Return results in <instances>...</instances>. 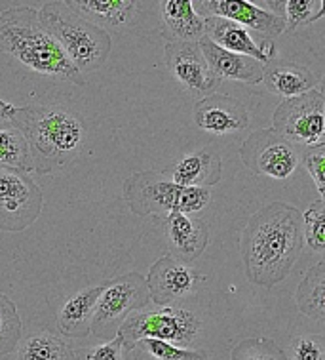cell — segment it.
I'll list each match as a JSON object with an SVG mask.
<instances>
[{"mask_svg": "<svg viewBox=\"0 0 325 360\" xmlns=\"http://www.w3.org/2000/svg\"><path fill=\"white\" fill-rule=\"evenodd\" d=\"M39 20L84 77L103 69L112 50L107 29L84 18L69 2H46L39 10Z\"/></svg>", "mask_w": 325, "mask_h": 360, "instance_id": "4", "label": "cell"}, {"mask_svg": "<svg viewBox=\"0 0 325 360\" xmlns=\"http://www.w3.org/2000/svg\"><path fill=\"white\" fill-rule=\"evenodd\" d=\"M0 170L33 172L29 143L12 120L0 122Z\"/></svg>", "mask_w": 325, "mask_h": 360, "instance_id": "25", "label": "cell"}, {"mask_svg": "<svg viewBox=\"0 0 325 360\" xmlns=\"http://www.w3.org/2000/svg\"><path fill=\"white\" fill-rule=\"evenodd\" d=\"M131 360H208L200 351H189L160 340H141L131 349Z\"/></svg>", "mask_w": 325, "mask_h": 360, "instance_id": "26", "label": "cell"}, {"mask_svg": "<svg viewBox=\"0 0 325 360\" xmlns=\"http://www.w3.org/2000/svg\"><path fill=\"white\" fill-rule=\"evenodd\" d=\"M101 292L103 286H88L67 297L58 311V328L61 335L71 340H84L91 334V321Z\"/></svg>", "mask_w": 325, "mask_h": 360, "instance_id": "18", "label": "cell"}, {"mask_svg": "<svg viewBox=\"0 0 325 360\" xmlns=\"http://www.w3.org/2000/svg\"><path fill=\"white\" fill-rule=\"evenodd\" d=\"M230 360H287V356L272 340L251 338L240 341L232 349Z\"/></svg>", "mask_w": 325, "mask_h": 360, "instance_id": "30", "label": "cell"}, {"mask_svg": "<svg viewBox=\"0 0 325 360\" xmlns=\"http://www.w3.org/2000/svg\"><path fill=\"white\" fill-rule=\"evenodd\" d=\"M69 4L103 29L130 25L137 13L135 0H72Z\"/></svg>", "mask_w": 325, "mask_h": 360, "instance_id": "22", "label": "cell"}, {"mask_svg": "<svg viewBox=\"0 0 325 360\" xmlns=\"http://www.w3.org/2000/svg\"><path fill=\"white\" fill-rule=\"evenodd\" d=\"M303 238L308 248L325 254V202L318 200L303 214Z\"/></svg>", "mask_w": 325, "mask_h": 360, "instance_id": "29", "label": "cell"}, {"mask_svg": "<svg viewBox=\"0 0 325 360\" xmlns=\"http://www.w3.org/2000/svg\"><path fill=\"white\" fill-rule=\"evenodd\" d=\"M196 126L213 136L238 134L249 126V112L238 99L223 94L206 96L194 105Z\"/></svg>", "mask_w": 325, "mask_h": 360, "instance_id": "13", "label": "cell"}, {"mask_svg": "<svg viewBox=\"0 0 325 360\" xmlns=\"http://www.w3.org/2000/svg\"><path fill=\"white\" fill-rule=\"evenodd\" d=\"M23 322L15 303L8 295L0 294V356L13 353L20 347Z\"/></svg>", "mask_w": 325, "mask_h": 360, "instance_id": "27", "label": "cell"}, {"mask_svg": "<svg viewBox=\"0 0 325 360\" xmlns=\"http://www.w3.org/2000/svg\"><path fill=\"white\" fill-rule=\"evenodd\" d=\"M126 349L120 340V335H114L112 340L90 345V347H80L74 351V360H128Z\"/></svg>", "mask_w": 325, "mask_h": 360, "instance_id": "31", "label": "cell"}, {"mask_svg": "<svg viewBox=\"0 0 325 360\" xmlns=\"http://www.w3.org/2000/svg\"><path fill=\"white\" fill-rule=\"evenodd\" d=\"M15 111H18V107L12 103H8L4 99H0V122H8V120H12L15 117Z\"/></svg>", "mask_w": 325, "mask_h": 360, "instance_id": "34", "label": "cell"}, {"mask_svg": "<svg viewBox=\"0 0 325 360\" xmlns=\"http://www.w3.org/2000/svg\"><path fill=\"white\" fill-rule=\"evenodd\" d=\"M198 46L202 50L209 69L221 80H234V82H244V84H260L263 82L265 65L257 59L223 50L208 37H204L198 42Z\"/></svg>", "mask_w": 325, "mask_h": 360, "instance_id": "17", "label": "cell"}, {"mask_svg": "<svg viewBox=\"0 0 325 360\" xmlns=\"http://www.w3.org/2000/svg\"><path fill=\"white\" fill-rule=\"evenodd\" d=\"M12 122L25 136L37 174H58L84 149V122L63 105L27 103L18 107Z\"/></svg>", "mask_w": 325, "mask_h": 360, "instance_id": "2", "label": "cell"}, {"mask_svg": "<svg viewBox=\"0 0 325 360\" xmlns=\"http://www.w3.org/2000/svg\"><path fill=\"white\" fill-rule=\"evenodd\" d=\"M0 52L10 53L39 75L86 84L84 75L48 34L39 20V10L33 6H13L0 12Z\"/></svg>", "mask_w": 325, "mask_h": 360, "instance_id": "3", "label": "cell"}, {"mask_svg": "<svg viewBox=\"0 0 325 360\" xmlns=\"http://www.w3.org/2000/svg\"><path fill=\"white\" fill-rule=\"evenodd\" d=\"M303 157H305L306 170L312 176L314 184L321 195V200L325 202V143L305 149Z\"/></svg>", "mask_w": 325, "mask_h": 360, "instance_id": "33", "label": "cell"}, {"mask_svg": "<svg viewBox=\"0 0 325 360\" xmlns=\"http://www.w3.org/2000/svg\"><path fill=\"white\" fill-rule=\"evenodd\" d=\"M319 94H321V98H324V103H325V77L319 80Z\"/></svg>", "mask_w": 325, "mask_h": 360, "instance_id": "35", "label": "cell"}, {"mask_svg": "<svg viewBox=\"0 0 325 360\" xmlns=\"http://www.w3.org/2000/svg\"><path fill=\"white\" fill-rule=\"evenodd\" d=\"M263 82L267 86V90L276 96L291 99L314 90V86L318 84V79L308 67L297 65V63H268L265 65Z\"/></svg>", "mask_w": 325, "mask_h": 360, "instance_id": "21", "label": "cell"}, {"mask_svg": "<svg viewBox=\"0 0 325 360\" xmlns=\"http://www.w3.org/2000/svg\"><path fill=\"white\" fill-rule=\"evenodd\" d=\"M164 59L169 75L196 96H211L223 80L209 69L198 42H168Z\"/></svg>", "mask_w": 325, "mask_h": 360, "instance_id": "11", "label": "cell"}, {"mask_svg": "<svg viewBox=\"0 0 325 360\" xmlns=\"http://www.w3.org/2000/svg\"><path fill=\"white\" fill-rule=\"evenodd\" d=\"M295 302L300 313L325 322V262L316 263L306 271L295 292Z\"/></svg>", "mask_w": 325, "mask_h": 360, "instance_id": "23", "label": "cell"}, {"mask_svg": "<svg viewBox=\"0 0 325 360\" xmlns=\"http://www.w3.org/2000/svg\"><path fill=\"white\" fill-rule=\"evenodd\" d=\"M293 360H325V335L308 334L295 338Z\"/></svg>", "mask_w": 325, "mask_h": 360, "instance_id": "32", "label": "cell"}, {"mask_svg": "<svg viewBox=\"0 0 325 360\" xmlns=\"http://www.w3.org/2000/svg\"><path fill=\"white\" fill-rule=\"evenodd\" d=\"M122 197L139 217H166L171 212L196 214L211 202V191L181 187L171 181L168 172L145 170L126 177Z\"/></svg>", "mask_w": 325, "mask_h": 360, "instance_id": "5", "label": "cell"}, {"mask_svg": "<svg viewBox=\"0 0 325 360\" xmlns=\"http://www.w3.org/2000/svg\"><path fill=\"white\" fill-rule=\"evenodd\" d=\"M303 246V214L286 202H272L255 214L240 238L249 282L272 288L287 278Z\"/></svg>", "mask_w": 325, "mask_h": 360, "instance_id": "1", "label": "cell"}, {"mask_svg": "<svg viewBox=\"0 0 325 360\" xmlns=\"http://www.w3.org/2000/svg\"><path fill=\"white\" fill-rule=\"evenodd\" d=\"M150 303L147 278L139 273H126L114 281L103 284L95 314L91 321V334L99 338L117 335L124 321L130 314L141 311Z\"/></svg>", "mask_w": 325, "mask_h": 360, "instance_id": "7", "label": "cell"}, {"mask_svg": "<svg viewBox=\"0 0 325 360\" xmlns=\"http://www.w3.org/2000/svg\"><path fill=\"white\" fill-rule=\"evenodd\" d=\"M196 4H200V10L211 13L213 18L234 21L246 29L267 34V39L286 33V20L281 15L244 2V0H206V2H196Z\"/></svg>", "mask_w": 325, "mask_h": 360, "instance_id": "15", "label": "cell"}, {"mask_svg": "<svg viewBox=\"0 0 325 360\" xmlns=\"http://www.w3.org/2000/svg\"><path fill=\"white\" fill-rule=\"evenodd\" d=\"M160 13L169 42H200L206 37V18L196 12L190 0H164Z\"/></svg>", "mask_w": 325, "mask_h": 360, "instance_id": "20", "label": "cell"}, {"mask_svg": "<svg viewBox=\"0 0 325 360\" xmlns=\"http://www.w3.org/2000/svg\"><path fill=\"white\" fill-rule=\"evenodd\" d=\"M168 174L171 181L181 187L209 189L221 181V157L213 149H200V151L189 153L179 162L173 164V168Z\"/></svg>", "mask_w": 325, "mask_h": 360, "instance_id": "19", "label": "cell"}, {"mask_svg": "<svg viewBox=\"0 0 325 360\" xmlns=\"http://www.w3.org/2000/svg\"><path fill=\"white\" fill-rule=\"evenodd\" d=\"M206 276L200 275L194 267L171 256H162L152 263L147 275V286L150 292V302L158 307H171L175 302L189 297Z\"/></svg>", "mask_w": 325, "mask_h": 360, "instance_id": "12", "label": "cell"}, {"mask_svg": "<svg viewBox=\"0 0 325 360\" xmlns=\"http://www.w3.org/2000/svg\"><path fill=\"white\" fill-rule=\"evenodd\" d=\"M18 360H74V349L59 335L39 330L21 340Z\"/></svg>", "mask_w": 325, "mask_h": 360, "instance_id": "24", "label": "cell"}, {"mask_svg": "<svg viewBox=\"0 0 325 360\" xmlns=\"http://www.w3.org/2000/svg\"><path fill=\"white\" fill-rule=\"evenodd\" d=\"M200 332V321L187 309L158 307L130 314L118 330L126 353L141 340H160L175 347L189 349Z\"/></svg>", "mask_w": 325, "mask_h": 360, "instance_id": "6", "label": "cell"}, {"mask_svg": "<svg viewBox=\"0 0 325 360\" xmlns=\"http://www.w3.org/2000/svg\"><path fill=\"white\" fill-rule=\"evenodd\" d=\"M286 12V31L293 33L299 27L312 25L325 18V0H287L284 2Z\"/></svg>", "mask_w": 325, "mask_h": 360, "instance_id": "28", "label": "cell"}, {"mask_svg": "<svg viewBox=\"0 0 325 360\" xmlns=\"http://www.w3.org/2000/svg\"><path fill=\"white\" fill-rule=\"evenodd\" d=\"M164 231L168 238L169 256L190 265L202 256L209 244V225L200 217L190 214L171 212L164 217Z\"/></svg>", "mask_w": 325, "mask_h": 360, "instance_id": "14", "label": "cell"}, {"mask_svg": "<svg viewBox=\"0 0 325 360\" xmlns=\"http://www.w3.org/2000/svg\"><path fill=\"white\" fill-rule=\"evenodd\" d=\"M206 37L223 50L253 58L263 65L272 63L276 56L272 39H265L260 44H257L246 27L238 25L234 21L223 20V18H213V15L206 18Z\"/></svg>", "mask_w": 325, "mask_h": 360, "instance_id": "16", "label": "cell"}, {"mask_svg": "<svg viewBox=\"0 0 325 360\" xmlns=\"http://www.w3.org/2000/svg\"><path fill=\"white\" fill-rule=\"evenodd\" d=\"M241 162L257 176L287 179L297 170L300 149L272 128L253 131L240 147Z\"/></svg>", "mask_w": 325, "mask_h": 360, "instance_id": "10", "label": "cell"}, {"mask_svg": "<svg viewBox=\"0 0 325 360\" xmlns=\"http://www.w3.org/2000/svg\"><path fill=\"white\" fill-rule=\"evenodd\" d=\"M272 130L297 147L325 143V103L319 90L281 101L272 115Z\"/></svg>", "mask_w": 325, "mask_h": 360, "instance_id": "8", "label": "cell"}, {"mask_svg": "<svg viewBox=\"0 0 325 360\" xmlns=\"http://www.w3.org/2000/svg\"><path fill=\"white\" fill-rule=\"evenodd\" d=\"M44 195L31 174L0 170V231L21 233L42 214Z\"/></svg>", "mask_w": 325, "mask_h": 360, "instance_id": "9", "label": "cell"}]
</instances>
